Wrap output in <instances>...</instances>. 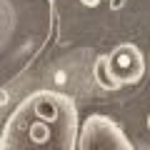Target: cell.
Masks as SVG:
<instances>
[{
	"label": "cell",
	"mask_w": 150,
	"mask_h": 150,
	"mask_svg": "<svg viewBox=\"0 0 150 150\" xmlns=\"http://www.w3.org/2000/svg\"><path fill=\"white\" fill-rule=\"evenodd\" d=\"M78 108L58 90H35L10 112L0 133V150H73L78 148Z\"/></svg>",
	"instance_id": "6da1fadb"
},
{
	"label": "cell",
	"mask_w": 150,
	"mask_h": 150,
	"mask_svg": "<svg viewBox=\"0 0 150 150\" xmlns=\"http://www.w3.org/2000/svg\"><path fill=\"white\" fill-rule=\"evenodd\" d=\"M105 63L110 68V75L112 80L120 85H133L143 78L145 73V60H143V53L135 48L133 43H123L112 50L110 55H105Z\"/></svg>",
	"instance_id": "3957f363"
},
{
	"label": "cell",
	"mask_w": 150,
	"mask_h": 150,
	"mask_svg": "<svg viewBox=\"0 0 150 150\" xmlns=\"http://www.w3.org/2000/svg\"><path fill=\"white\" fill-rule=\"evenodd\" d=\"M93 75H95V80H98V85H100V88H105V90H118V83L112 80L110 68H108V63H105V55L98 58L95 68H93Z\"/></svg>",
	"instance_id": "277c9868"
},
{
	"label": "cell",
	"mask_w": 150,
	"mask_h": 150,
	"mask_svg": "<svg viewBox=\"0 0 150 150\" xmlns=\"http://www.w3.org/2000/svg\"><path fill=\"white\" fill-rule=\"evenodd\" d=\"M80 150H133V143L118 123L108 115H90L78 130Z\"/></svg>",
	"instance_id": "7a4b0ae2"
},
{
	"label": "cell",
	"mask_w": 150,
	"mask_h": 150,
	"mask_svg": "<svg viewBox=\"0 0 150 150\" xmlns=\"http://www.w3.org/2000/svg\"><path fill=\"white\" fill-rule=\"evenodd\" d=\"M148 128H150V115H148Z\"/></svg>",
	"instance_id": "5b68a950"
}]
</instances>
